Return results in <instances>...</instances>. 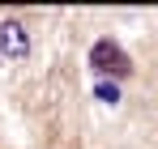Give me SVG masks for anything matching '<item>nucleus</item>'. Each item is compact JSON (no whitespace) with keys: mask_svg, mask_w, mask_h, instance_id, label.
Wrapping results in <instances>:
<instances>
[{"mask_svg":"<svg viewBox=\"0 0 158 149\" xmlns=\"http://www.w3.org/2000/svg\"><path fill=\"white\" fill-rule=\"evenodd\" d=\"M90 64H94L98 73H111V77H128V73H132L124 47H120V43H111V38H98V43L90 47Z\"/></svg>","mask_w":158,"mask_h":149,"instance_id":"1","label":"nucleus"},{"mask_svg":"<svg viewBox=\"0 0 158 149\" xmlns=\"http://www.w3.org/2000/svg\"><path fill=\"white\" fill-rule=\"evenodd\" d=\"M98 98L115 107V102H120V85H115V81H98Z\"/></svg>","mask_w":158,"mask_h":149,"instance_id":"3","label":"nucleus"},{"mask_svg":"<svg viewBox=\"0 0 158 149\" xmlns=\"http://www.w3.org/2000/svg\"><path fill=\"white\" fill-rule=\"evenodd\" d=\"M26 55H30V38L22 30V22H0V60L4 64H17Z\"/></svg>","mask_w":158,"mask_h":149,"instance_id":"2","label":"nucleus"}]
</instances>
